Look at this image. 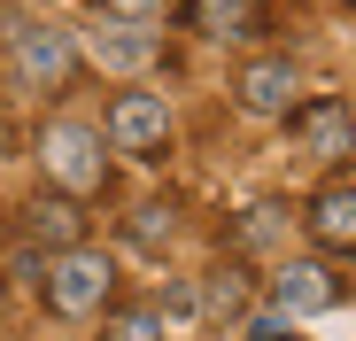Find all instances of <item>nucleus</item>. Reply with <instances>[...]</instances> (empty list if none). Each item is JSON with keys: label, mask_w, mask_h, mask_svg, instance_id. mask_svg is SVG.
I'll return each mask as SVG.
<instances>
[{"label": "nucleus", "mask_w": 356, "mask_h": 341, "mask_svg": "<svg viewBox=\"0 0 356 341\" xmlns=\"http://www.w3.org/2000/svg\"><path fill=\"white\" fill-rule=\"evenodd\" d=\"M108 8H116V16H163L170 0H108Z\"/></svg>", "instance_id": "2eb2a0df"}, {"label": "nucleus", "mask_w": 356, "mask_h": 341, "mask_svg": "<svg viewBox=\"0 0 356 341\" xmlns=\"http://www.w3.org/2000/svg\"><path fill=\"white\" fill-rule=\"evenodd\" d=\"M108 341H163V318L155 310H124V318H108Z\"/></svg>", "instance_id": "f8f14e48"}, {"label": "nucleus", "mask_w": 356, "mask_h": 341, "mask_svg": "<svg viewBox=\"0 0 356 341\" xmlns=\"http://www.w3.org/2000/svg\"><path fill=\"white\" fill-rule=\"evenodd\" d=\"M93 54H101L108 70H147V63H155V39L132 31V24H101V31H93Z\"/></svg>", "instance_id": "9d476101"}, {"label": "nucleus", "mask_w": 356, "mask_h": 341, "mask_svg": "<svg viewBox=\"0 0 356 341\" xmlns=\"http://www.w3.org/2000/svg\"><path fill=\"white\" fill-rule=\"evenodd\" d=\"M209 303H217V310H232V303H241V279H232V271H217V287H209Z\"/></svg>", "instance_id": "4468645a"}, {"label": "nucleus", "mask_w": 356, "mask_h": 341, "mask_svg": "<svg viewBox=\"0 0 356 341\" xmlns=\"http://www.w3.org/2000/svg\"><path fill=\"white\" fill-rule=\"evenodd\" d=\"M310 241L318 248H333V256H356V187H325L318 202H310Z\"/></svg>", "instance_id": "423d86ee"}, {"label": "nucleus", "mask_w": 356, "mask_h": 341, "mask_svg": "<svg viewBox=\"0 0 356 341\" xmlns=\"http://www.w3.org/2000/svg\"><path fill=\"white\" fill-rule=\"evenodd\" d=\"M271 303H279V318H310V310H325V303H333L325 264H286V271L271 279Z\"/></svg>", "instance_id": "6e6552de"}, {"label": "nucleus", "mask_w": 356, "mask_h": 341, "mask_svg": "<svg viewBox=\"0 0 356 341\" xmlns=\"http://www.w3.org/2000/svg\"><path fill=\"white\" fill-rule=\"evenodd\" d=\"M47 303L63 310V318H93V310L108 303V256L63 248V256H54V271H47Z\"/></svg>", "instance_id": "f03ea898"}, {"label": "nucleus", "mask_w": 356, "mask_h": 341, "mask_svg": "<svg viewBox=\"0 0 356 341\" xmlns=\"http://www.w3.org/2000/svg\"><path fill=\"white\" fill-rule=\"evenodd\" d=\"M163 132H170L163 93H116V109H108V140L116 148H163Z\"/></svg>", "instance_id": "20e7f679"}, {"label": "nucleus", "mask_w": 356, "mask_h": 341, "mask_svg": "<svg viewBox=\"0 0 356 341\" xmlns=\"http://www.w3.org/2000/svg\"><path fill=\"white\" fill-rule=\"evenodd\" d=\"M279 217H286L279 202H256V209H248V225H241V248H264V241L279 233Z\"/></svg>", "instance_id": "ddd939ff"}, {"label": "nucleus", "mask_w": 356, "mask_h": 341, "mask_svg": "<svg viewBox=\"0 0 356 341\" xmlns=\"http://www.w3.org/2000/svg\"><path fill=\"white\" fill-rule=\"evenodd\" d=\"M232 93H241L248 117H279V109L294 101V70L279 63V54H264V63H248V70H241V86H232Z\"/></svg>", "instance_id": "0eeeda50"}, {"label": "nucleus", "mask_w": 356, "mask_h": 341, "mask_svg": "<svg viewBox=\"0 0 356 341\" xmlns=\"http://www.w3.org/2000/svg\"><path fill=\"white\" fill-rule=\"evenodd\" d=\"M31 241H47V248H78V209L70 202H31Z\"/></svg>", "instance_id": "9b49d317"}, {"label": "nucleus", "mask_w": 356, "mask_h": 341, "mask_svg": "<svg viewBox=\"0 0 356 341\" xmlns=\"http://www.w3.org/2000/svg\"><path fill=\"white\" fill-rule=\"evenodd\" d=\"M194 24L209 39H256L264 31V0H194Z\"/></svg>", "instance_id": "1a4fd4ad"}, {"label": "nucleus", "mask_w": 356, "mask_h": 341, "mask_svg": "<svg viewBox=\"0 0 356 341\" xmlns=\"http://www.w3.org/2000/svg\"><path fill=\"white\" fill-rule=\"evenodd\" d=\"M294 132H302V155H310V163H341V155H348V140H356L348 101H310L302 117H294Z\"/></svg>", "instance_id": "39448f33"}, {"label": "nucleus", "mask_w": 356, "mask_h": 341, "mask_svg": "<svg viewBox=\"0 0 356 341\" xmlns=\"http://www.w3.org/2000/svg\"><path fill=\"white\" fill-rule=\"evenodd\" d=\"M39 170H47L63 194H93V187H101V132H86V125H70V117L47 125V132H39Z\"/></svg>", "instance_id": "f257e3e1"}, {"label": "nucleus", "mask_w": 356, "mask_h": 341, "mask_svg": "<svg viewBox=\"0 0 356 341\" xmlns=\"http://www.w3.org/2000/svg\"><path fill=\"white\" fill-rule=\"evenodd\" d=\"M8 54H16V78H24V86H39V93H54V86H63V78L78 70V47H70V31H54V24H16Z\"/></svg>", "instance_id": "7ed1b4c3"}]
</instances>
